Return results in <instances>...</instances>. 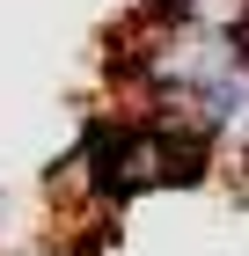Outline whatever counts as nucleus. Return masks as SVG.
<instances>
[{
	"label": "nucleus",
	"instance_id": "f257e3e1",
	"mask_svg": "<svg viewBox=\"0 0 249 256\" xmlns=\"http://www.w3.org/2000/svg\"><path fill=\"white\" fill-rule=\"evenodd\" d=\"M242 168H249V146H242Z\"/></svg>",
	"mask_w": 249,
	"mask_h": 256
}]
</instances>
